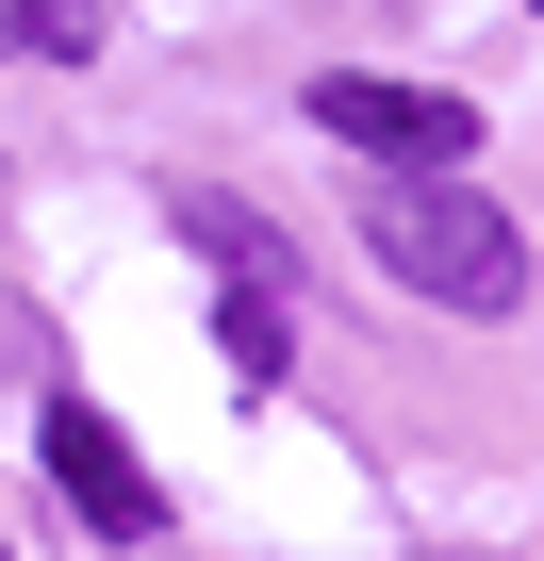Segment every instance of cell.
I'll list each match as a JSON object with an SVG mask.
<instances>
[{
  "label": "cell",
  "mask_w": 544,
  "mask_h": 561,
  "mask_svg": "<svg viewBox=\"0 0 544 561\" xmlns=\"http://www.w3.org/2000/svg\"><path fill=\"white\" fill-rule=\"evenodd\" d=\"M215 331H231L247 380H281V364H298V331H281V298H264V280H231V314H215Z\"/></svg>",
  "instance_id": "cell-4"
},
{
  "label": "cell",
  "mask_w": 544,
  "mask_h": 561,
  "mask_svg": "<svg viewBox=\"0 0 544 561\" xmlns=\"http://www.w3.org/2000/svg\"><path fill=\"white\" fill-rule=\"evenodd\" d=\"M34 446H50V479H67V512H83V528H116V545H132V528H165V495H149V462L116 446V413L50 397V413H34Z\"/></svg>",
  "instance_id": "cell-3"
},
{
  "label": "cell",
  "mask_w": 544,
  "mask_h": 561,
  "mask_svg": "<svg viewBox=\"0 0 544 561\" xmlns=\"http://www.w3.org/2000/svg\"><path fill=\"white\" fill-rule=\"evenodd\" d=\"M314 133H331V149H363V165H462V149H478V100L331 67V83H314Z\"/></svg>",
  "instance_id": "cell-2"
},
{
  "label": "cell",
  "mask_w": 544,
  "mask_h": 561,
  "mask_svg": "<svg viewBox=\"0 0 544 561\" xmlns=\"http://www.w3.org/2000/svg\"><path fill=\"white\" fill-rule=\"evenodd\" d=\"M182 231H198L231 280H264V264H281V231H264V215H231V198H182Z\"/></svg>",
  "instance_id": "cell-5"
},
{
  "label": "cell",
  "mask_w": 544,
  "mask_h": 561,
  "mask_svg": "<svg viewBox=\"0 0 544 561\" xmlns=\"http://www.w3.org/2000/svg\"><path fill=\"white\" fill-rule=\"evenodd\" d=\"M18 34H34V50H67V67H83V50H100V0H18Z\"/></svg>",
  "instance_id": "cell-6"
},
{
  "label": "cell",
  "mask_w": 544,
  "mask_h": 561,
  "mask_svg": "<svg viewBox=\"0 0 544 561\" xmlns=\"http://www.w3.org/2000/svg\"><path fill=\"white\" fill-rule=\"evenodd\" d=\"M363 248H380L396 298H429V314H528V231H511L495 198H462L445 165H380Z\"/></svg>",
  "instance_id": "cell-1"
}]
</instances>
